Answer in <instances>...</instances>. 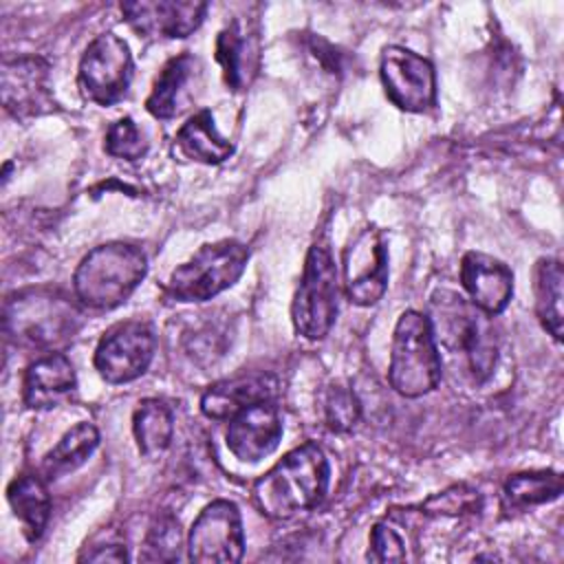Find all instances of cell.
I'll list each match as a JSON object with an SVG mask.
<instances>
[{"label":"cell","mask_w":564,"mask_h":564,"mask_svg":"<svg viewBox=\"0 0 564 564\" xmlns=\"http://www.w3.org/2000/svg\"><path fill=\"white\" fill-rule=\"evenodd\" d=\"M145 273L148 258L137 245L106 242L82 258L73 275V289L82 304L108 311L123 304Z\"/></svg>","instance_id":"3"},{"label":"cell","mask_w":564,"mask_h":564,"mask_svg":"<svg viewBox=\"0 0 564 564\" xmlns=\"http://www.w3.org/2000/svg\"><path fill=\"white\" fill-rule=\"evenodd\" d=\"M200 86V62L192 53H181L161 68L145 108L156 119H172L181 115L194 99Z\"/></svg>","instance_id":"17"},{"label":"cell","mask_w":564,"mask_h":564,"mask_svg":"<svg viewBox=\"0 0 564 564\" xmlns=\"http://www.w3.org/2000/svg\"><path fill=\"white\" fill-rule=\"evenodd\" d=\"M132 432L137 447L143 456L156 458L170 447L174 432L172 410L159 399H145L139 403L132 416Z\"/></svg>","instance_id":"24"},{"label":"cell","mask_w":564,"mask_h":564,"mask_svg":"<svg viewBox=\"0 0 564 564\" xmlns=\"http://www.w3.org/2000/svg\"><path fill=\"white\" fill-rule=\"evenodd\" d=\"M7 500L29 542L42 538L51 518V496L42 474H20L7 487Z\"/></svg>","instance_id":"21"},{"label":"cell","mask_w":564,"mask_h":564,"mask_svg":"<svg viewBox=\"0 0 564 564\" xmlns=\"http://www.w3.org/2000/svg\"><path fill=\"white\" fill-rule=\"evenodd\" d=\"M370 562H401L405 560L403 540L390 524H375L370 531V549H368Z\"/></svg>","instance_id":"31"},{"label":"cell","mask_w":564,"mask_h":564,"mask_svg":"<svg viewBox=\"0 0 564 564\" xmlns=\"http://www.w3.org/2000/svg\"><path fill=\"white\" fill-rule=\"evenodd\" d=\"M562 476L557 471H522L513 474L502 489V496L509 507H533L544 505L562 494Z\"/></svg>","instance_id":"26"},{"label":"cell","mask_w":564,"mask_h":564,"mask_svg":"<svg viewBox=\"0 0 564 564\" xmlns=\"http://www.w3.org/2000/svg\"><path fill=\"white\" fill-rule=\"evenodd\" d=\"M337 317V267L330 249L315 242L304 262L302 280L291 304V319L297 335L322 339Z\"/></svg>","instance_id":"7"},{"label":"cell","mask_w":564,"mask_h":564,"mask_svg":"<svg viewBox=\"0 0 564 564\" xmlns=\"http://www.w3.org/2000/svg\"><path fill=\"white\" fill-rule=\"evenodd\" d=\"M430 306L432 317L427 319L434 339L452 352H463L474 379L487 381L498 361V335L491 315L454 291H436Z\"/></svg>","instance_id":"2"},{"label":"cell","mask_w":564,"mask_h":564,"mask_svg":"<svg viewBox=\"0 0 564 564\" xmlns=\"http://www.w3.org/2000/svg\"><path fill=\"white\" fill-rule=\"evenodd\" d=\"M482 509V496L469 485H452L441 494L430 496L421 505V513L427 516H474Z\"/></svg>","instance_id":"28"},{"label":"cell","mask_w":564,"mask_h":564,"mask_svg":"<svg viewBox=\"0 0 564 564\" xmlns=\"http://www.w3.org/2000/svg\"><path fill=\"white\" fill-rule=\"evenodd\" d=\"M381 84L388 99L405 112H425L436 104L434 66L405 46H386L381 53Z\"/></svg>","instance_id":"11"},{"label":"cell","mask_w":564,"mask_h":564,"mask_svg":"<svg viewBox=\"0 0 564 564\" xmlns=\"http://www.w3.org/2000/svg\"><path fill=\"white\" fill-rule=\"evenodd\" d=\"M460 282L469 302L487 315H500L513 295L511 269L482 251H467L460 260Z\"/></svg>","instance_id":"16"},{"label":"cell","mask_w":564,"mask_h":564,"mask_svg":"<svg viewBox=\"0 0 564 564\" xmlns=\"http://www.w3.org/2000/svg\"><path fill=\"white\" fill-rule=\"evenodd\" d=\"M132 82V53L115 33L97 35L79 59L77 84L88 101L112 106L126 97Z\"/></svg>","instance_id":"8"},{"label":"cell","mask_w":564,"mask_h":564,"mask_svg":"<svg viewBox=\"0 0 564 564\" xmlns=\"http://www.w3.org/2000/svg\"><path fill=\"white\" fill-rule=\"evenodd\" d=\"M216 62L223 68L225 84L231 90H245L260 66V48L256 35H249L238 22L223 29L216 37Z\"/></svg>","instance_id":"20"},{"label":"cell","mask_w":564,"mask_h":564,"mask_svg":"<svg viewBox=\"0 0 564 564\" xmlns=\"http://www.w3.org/2000/svg\"><path fill=\"white\" fill-rule=\"evenodd\" d=\"M79 324V308L55 291H24L4 304V330L24 346L42 350L62 346L77 333Z\"/></svg>","instance_id":"5"},{"label":"cell","mask_w":564,"mask_h":564,"mask_svg":"<svg viewBox=\"0 0 564 564\" xmlns=\"http://www.w3.org/2000/svg\"><path fill=\"white\" fill-rule=\"evenodd\" d=\"M278 379L267 372L236 375L216 381L200 397V412L214 421H229L253 403L273 401L278 397Z\"/></svg>","instance_id":"18"},{"label":"cell","mask_w":564,"mask_h":564,"mask_svg":"<svg viewBox=\"0 0 564 564\" xmlns=\"http://www.w3.org/2000/svg\"><path fill=\"white\" fill-rule=\"evenodd\" d=\"M344 291L357 306H370L388 289V247L379 229H361L344 249Z\"/></svg>","instance_id":"12"},{"label":"cell","mask_w":564,"mask_h":564,"mask_svg":"<svg viewBox=\"0 0 564 564\" xmlns=\"http://www.w3.org/2000/svg\"><path fill=\"white\" fill-rule=\"evenodd\" d=\"M361 416V403L348 386H330L324 397V421L333 432H348Z\"/></svg>","instance_id":"29"},{"label":"cell","mask_w":564,"mask_h":564,"mask_svg":"<svg viewBox=\"0 0 564 564\" xmlns=\"http://www.w3.org/2000/svg\"><path fill=\"white\" fill-rule=\"evenodd\" d=\"M2 104L18 117L29 119L55 108L48 90V64L42 57H18L2 64Z\"/></svg>","instance_id":"14"},{"label":"cell","mask_w":564,"mask_h":564,"mask_svg":"<svg viewBox=\"0 0 564 564\" xmlns=\"http://www.w3.org/2000/svg\"><path fill=\"white\" fill-rule=\"evenodd\" d=\"M328 460L317 443H302L253 482V502L273 520L317 507L328 489Z\"/></svg>","instance_id":"1"},{"label":"cell","mask_w":564,"mask_h":564,"mask_svg":"<svg viewBox=\"0 0 564 564\" xmlns=\"http://www.w3.org/2000/svg\"><path fill=\"white\" fill-rule=\"evenodd\" d=\"M79 560H90V562H123L128 560V551L121 542L108 544V546H95V551L84 553Z\"/></svg>","instance_id":"32"},{"label":"cell","mask_w":564,"mask_h":564,"mask_svg":"<svg viewBox=\"0 0 564 564\" xmlns=\"http://www.w3.org/2000/svg\"><path fill=\"white\" fill-rule=\"evenodd\" d=\"M174 150L183 159L212 165L229 159L234 145L225 137H220V132L214 126L212 112L203 108L181 126L174 139Z\"/></svg>","instance_id":"22"},{"label":"cell","mask_w":564,"mask_h":564,"mask_svg":"<svg viewBox=\"0 0 564 564\" xmlns=\"http://www.w3.org/2000/svg\"><path fill=\"white\" fill-rule=\"evenodd\" d=\"M77 388V375L64 352H48L35 359L22 383L24 405L31 410H51L66 401Z\"/></svg>","instance_id":"19"},{"label":"cell","mask_w":564,"mask_h":564,"mask_svg":"<svg viewBox=\"0 0 564 564\" xmlns=\"http://www.w3.org/2000/svg\"><path fill=\"white\" fill-rule=\"evenodd\" d=\"M245 553V531L231 500L209 502L194 520L187 535V557L200 564H231Z\"/></svg>","instance_id":"10"},{"label":"cell","mask_w":564,"mask_h":564,"mask_svg":"<svg viewBox=\"0 0 564 564\" xmlns=\"http://www.w3.org/2000/svg\"><path fill=\"white\" fill-rule=\"evenodd\" d=\"M562 264L560 260H540L535 267V313L540 324L555 341L562 339Z\"/></svg>","instance_id":"25"},{"label":"cell","mask_w":564,"mask_h":564,"mask_svg":"<svg viewBox=\"0 0 564 564\" xmlns=\"http://www.w3.org/2000/svg\"><path fill=\"white\" fill-rule=\"evenodd\" d=\"M97 445H99L97 427L86 421L77 423L42 458L40 474L44 476V480H57V478L75 471L77 467H82L88 460V456L95 452Z\"/></svg>","instance_id":"23"},{"label":"cell","mask_w":564,"mask_h":564,"mask_svg":"<svg viewBox=\"0 0 564 564\" xmlns=\"http://www.w3.org/2000/svg\"><path fill=\"white\" fill-rule=\"evenodd\" d=\"M229 452L242 463H258L269 456L282 438V419L273 401H260L234 419L225 432Z\"/></svg>","instance_id":"15"},{"label":"cell","mask_w":564,"mask_h":564,"mask_svg":"<svg viewBox=\"0 0 564 564\" xmlns=\"http://www.w3.org/2000/svg\"><path fill=\"white\" fill-rule=\"evenodd\" d=\"M126 22L145 37H187L194 33L205 13V2L194 0H134L121 2Z\"/></svg>","instance_id":"13"},{"label":"cell","mask_w":564,"mask_h":564,"mask_svg":"<svg viewBox=\"0 0 564 564\" xmlns=\"http://www.w3.org/2000/svg\"><path fill=\"white\" fill-rule=\"evenodd\" d=\"M181 551V524L174 516L163 513L150 524L139 560L141 562H174Z\"/></svg>","instance_id":"27"},{"label":"cell","mask_w":564,"mask_h":564,"mask_svg":"<svg viewBox=\"0 0 564 564\" xmlns=\"http://www.w3.org/2000/svg\"><path fill=\"white\" fill-rule=\"evenodd\" d=\"M249 249L238 240L203 245L187 262L176 267L165 295L176 302H205L234 286L247 267Z\"/></svg>","instance_id":"6"},{"label":"cell","mask_w":564,"mask_h":564,"mask_svg":"<svg viewBox=\"0 0 564 564\" xmlns=\"http://www.w3.org/2000/svg\"><path fill=\"white\" fill-rule=\"evenodd\" d=\"M154 333L139 319L115 324L104 333L95 348V368L108 383L139 379L154 357Z\"/></svg>","instance_id":"9"},{"label":"cell","mask_w":564,"mask_h":564,"mask_svg":"<svg viewBox=\"0 0 564 564\" xmlns=\"http://www.w3.org/2000/svg\"><path fill=\"white\" fill-rule=\"evenodd\" d=\"M441 355L427 315L405 311L392 333L388 381L408 399L432 392L441 381Z\"/></svg>","instance_id":"4"},{"label":"cell","mask_w":564,"mask_h":564,"mask_svg":"<svg viewBox=\"0 0 564 564\" xmlns=\"http://www.w3.org/2000/svg\"><path fill=\"white\" fill-rule=\"evenodd\" d=\"M104 150L110 156L137 161L148 152V141H145L143 132L137 128V123L130 117H123L108 128Z\"/></svg>","instance_id":"30"}]
</instances>
